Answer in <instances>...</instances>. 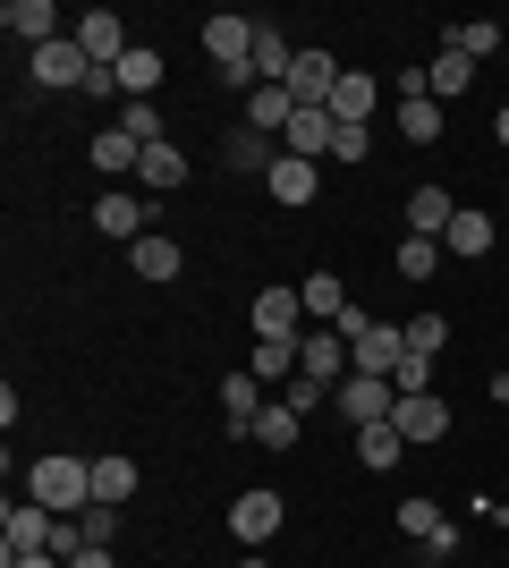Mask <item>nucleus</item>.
I'll list each match as a JSON object with an SVG mask.
<instances>
[{
	"label": "nucleus",
	"mask_w": 509,
	"mask_h": 568,
	"mask_svg": "<svg viewBox=\"0 0 509 568\" xmlns=\"http://www.w3.org/2000/svg\"><path fill=\"white\" fill-rule=\"evenodd\" d=\"M153 85H162V51L136 43V51L120 60V94H128V102H153Z\"/></svg>",
	"instance_id": "obj_25"
},
{
	"label": "nucleus",
	"mask_w": 509,
	"mask_h": 568,
	"mask_svg": "<svg viewBox=\"0 0 509 568\" xmlns=\"http://www.w3.org/2000/svg\"><path fill=\"white\" fill-rule=\"evenodd\" d=\"M204 51H213L221 77H238L246 60H255V18H230V9H213L204 18Z\"/></svg>",
	"instance_id": "obj_5"
},
{
	"label": "nucleus",
	"mask_w": 509,
	"mask_h": 568,
	"mask_svg": "<svg viewBox=\"0 0 509 568\" xmlns=\"http://www.w3.org/2000/svg\"><path fill=\"white\" fill-rule=\"evenodd\" d=\"M281 518H289V500H281V493H264V484L230 500V535H238L246 551H264L272 535H281Z\"/></svg>",
	"instance_id": "obj_3"
},
{
	"label": "nucleus",
	"mask_w": 509,
	"mask_h": 568,
	"mask_svg": "<svg viewBox=\"0 0 509 568\" xmlns=\"http://www.w3.org/2000/svg\"><path fill=\"white\" fill-rule=\"evenodd\" d=\"M399 450H408V442H399V425H365V433H357V467H374V475L399 467Z\"/></svg>",
	"instance_id": "obj_30"
},
{
	"label": "nucleus",
	"mask_w": 509,
	"mask_h": 568,
	"mask_svg": "<svg viewBox=\"0 0 509 568\" xmlns=\"http://www.w3.org/2000/svg\"><path fill=\"white\" fill-rule=\"evenodd\" d=\"M492 237H501V230H492V213L459 204V221L441 230V255H467V263H476V255H492Z\"/></svg>",
	"instance_id": "obj_22"
},
{
	"label": "nucleus",
	"mask_w": 509,
	"mask_h": 568,
	"mask_svg": "<svg viewBox=\"0 0 509 568\" xmlns=\"http://www.w3.org/2000/svg\"><path fill=\"white\" fill-rule=\"evenodd\" d=\"M434 526H441V509H434V500H399V535H416V544H425Z\"/></svg>",
	"instance_id": "obj_38"
},
{
	"label": "nucleus",
	"mask_w": 509,
	"mask_h": 568,
	"mask_svg": "<svg viewBox=\"0 0 509 568\" xmlns=\"http://www.w3.org/2000/svg\"><path fill=\"white\" fill-rule=\"evenodd\" d=\"M264 382H255V374H246V365H238V374H221V425H230V433H246V442H255V416H264Z\"/></svg>",
	"instance_id": "obj_10"
},
{
	"label": "nucleus",
	"mask_w": 509,
	"mask_h": 568,
	"mask_svg": "<svg viewBox=\"0 0 509 568\" xmlns=\"http://www.w3.org/2000/svg\"><path fill=\"white\" fill-rule=\"evenodd\" d=\"M120 136L128 144H162V111H153V102H120Z\"/></svg>",
	"instance_id": "obj_36"
},
{
	"label": "nucleus",
	"mask_w": 509,
	"mask_h": 568,
	"mask_svg": "<svg viewBox=\"0 0 509 568\" xmlns=\"http://www.w3.org/2000/svg\"><path fill=\"white\" fill-rule=\"evenodd\" d=\"M0 26H9V34H18L26 51L60 43V9H51V0H9V9H0Z\"/></svg>",
	"instance_id": "obj_13"
},
{
	"label": "nucleus",
	"mask_w": 509,
	"mask_h": 568,
	"mask_svg": "<svg viewBox=\"0 0 509 568\" xmlns=\"http://www.w3.org/2000/svg\"><path fill=\"white\" fill-rule=\"evenodd\" d=\"M246 374H255V382H297V339H255Z\"/></svg>",
	"instance_id": "obj_29"
},
{
	"label": "nucleus",
	"mask_w": 509,
	"mask_h": 568,
	"mask_svg": "<svg viewBox=\"0 0 509 568\" xmlns=\"http://www.w3.org/2000/svg\"><path fill=\"white\" fill-rule=\"evenodd\" d=\"M297 297H306V314H315L323 332L348 314V288H339V272H306V288H297Z\"/></svg>",
	"instance_id": "obj_26"
},
{
	"label": "nucleus",
	"mask_w": 509,
	"mask_h": 568,
	"mask_svg": "<svg viewBox=\"0 0 509 568\" xmlns=\"http://www.w3.org/2000/svg\"><path fill=\"white\" fill-rule=\"evenodd\" d=\"M390 425H399V442H441V433H450V407H441L434 390H408V399L390 407Z\"/></svg>",
	"instance_id": "obj_12"
},
{
	"label": "nucleus",
	"mask_w": 509,
	"mask_h": 568,
	"mask_svg": "<svg viewBox=\"0 0 509 568\" xmlns=\"http://www.w3.org/2000/svg\"><path fill=\"white\" fill-rule=\"evenodd\" d=\"M77 43H85V60H94V69H120L128 51H136L120 9H85V18H77Z\"/></svg>",
	"instance_id": "obj_6"
},
{
	"label": "nucleus",
	"mask_w": 509,
	"mask_h": 568,
	"mask_svg": "<svg viewBox=\"0 0 509 568\" xmlns=\"http://www.w3.org/2000/svg\"><path fill=\"white\" fill-rule=\"evenodd\" d=\"M85 162H94V170H136V162H145V144H128L120 128H102V136L85 144Z\"/></svg>",
	"instance_id": "obj_35"
},
{
	"label": "nucleus",
	"mask_w": 509,
	"mask_h": 568,
	"mask_svg": "<svg viewBox=\"0 0 509 568\" xmlns=\"http://www.w3.org/2000/svg\"><path fill=\"white\" fill-rule=\"evenodd\" d=\"M69 568H120V560H111V544H85V551H77Z\"/></svg>",
	"instance_id": "obj_42"
},
{
	"label": "nucleus",
	"mask_w": 509,
	"mask_h": 568,
	"mask_svg": "<svg viewBox=\"0 0 509 568\" xmlns=\"http://www.w3.org/2000/svg\"><path fill=\"white\" fill-rule=\"evenodd\" d=\"M255 339H306V297L297 288H264L255 297Z\"/></svg>",
	"instance_id": "obj_11"
},
{
	"label": "nucleus",
	"mask_w": 509,
	"mask_h": 568,
	"mask_svg": "<svg viewBox=\"0 0 509 568\" xmlns=\"http://www.w3.org/2000/svg\"><path fill=\"white\" fill-rule=\"evenodd\" d=\"M399 136H408V144H441V102L434 94L399 102Z\"/></svg>",
	"instance_id": "obj_32"
},
{
	"label": "nucleus",
	"mask_w": 509,
	"mask_h": 568,
	"mask_svg": "<svg viewBox=\"0 0 509 568\" xmlns=\"http://www.w3.org/2000/svg\"><path fill=\"white\" fill-rule=\"evenodd\" d=\"M264 187H272V204H289V213H297V204H315V195H323V170H315V162H297V153H281Z\"/></svg>",
	"instance_id": "obj_14"
},
{
	"label": "nucleus",
	"mask_w": 509,
	"mask_h": 568,
	"mask_svg": "<svg viewBox=\"0 0 509 568\" xmlns=\"http://www.w3.org/2000/svg\"><path fill=\"white\" fill-rule=\"evenodd\" d=\"M390 263H399V281H434V272H441V237H399V255H390Z\"/></svg>",
	"instance_id": "obj_33"
},
{
	"label": "nucleus",
	"mask_w": 509,
	"mask_h": 568,
	"mask_svg": "<svg viewBox=\"0 0 509 568\" xmlns=\"http://www.w3.org/2000/svg\"><path fill=\"white\" fill-rule=\"evenodd\" d=\"M145 221H153V213H145V195H102V204H94V230H102V237H120V246L153 237Z\"/></svg>",
	"instance_id": "obj_16"
},
{
	"label": "nucleus",
	"mask_w": 509,
	"mask_h": 568,
	"mask_svg": "<svg viewBox=\"0 0 509 568\" xmlns=\"http://www.w3.org/2000/svg\"><path fill=\"white\" fill-rule=\"evenodd\" d=\"M26 500H43L51 518H77V509H94V458H69V450L34 458V475H26Z\"/></svg>",
	"instance_id": "obj_1"
},
{
	"label": "nucleus",
	"mask_w": 509,
	"mask_h": 568,
	"mask_svg": "<svg viewBox=\"0 0 509 568\" xmlns=\"http://www.w3.org/2000/svg\"><path fill=\"white\" fill-rule=\"evenodd\" d=\"M272 136H255V128H230V144H221V170H246V179H272Z\"/></svg>",
	"instance_id": "obj_24"
},
{
	"label": "nucleus",
	"mask_w": 509,
	"mask_h": 568,
	"mask_svg": "<svg viewBox=\"0 0 509 568\" xmlns=\"http://www.w3.org/2000/svg\"><path fill=\"white\" fill-rule=\"evenodd\" d=\"M425 85H434V102H441V94H467V85H476V60L441 43V51H434V69H425Z\"/></svg>",
	"instance_id": "obj_28"
},
{
	"label": "nucleus",
	"mask_w": 509,
	"mask_h": 568,
	"mask_svg": "<svg viewBox=\"0 0 509 568\" xmlns=\"http://www.w3.org/2000/svg\"><path fill=\"white\" fill-rule=\"evenodd\" d=\"M136 187L145 195H170V187H187V153H179V144H145V162H136Z\"/></svg>",
	"instance_id": "obj_20"
},
{
	"label": "nucleus",
	"mask_w": 509,
	"mask_h": 568,
	"mask_svg": "<svg viewBox=\"0 0 509 568\" xmlns=\"http://www.w3.org/2000/svg\"><path fill=\"white\" fill-rule=\"evenodd\" d=\"M332 144H339V119L323 111V102H297L289 144H281V153H297V162H332Z\"/></svg>",
	"instance_id": "obj_8"
},
{
	"label": "nucleus",
	"mask_w": 509,
	"mask_h": 568,
	"mask_svg": "<svg viewBox=\"0 0 509 568\" xmlns=\"http://www.w3.org/2000/svg\"><path fill=\"white\" fill-rule=\"evenodd\" d=\"M450 221H459V204H450V187H434V179H425V187L408 195V237H441V230H450Z\"/></svg>",
	"instance_id": "obj_23"
},
{
	"label": "nucleus",
	"mask_w": 509,
	"mask_h": 568,
	"mask_svg": "<svg viewBox=\"0 0 509 568\" xmlns=\"http://www.w3.org/2000/svg\"><path fill=\"white\" fill-rule=\"evenodd\" d=\"M297 374H315L323 390H339V382L357 374V356H348L339 332H306V339H297Z\"/></svg>",
	"instance_id": "obj_7"
},
{
	"label": "nucleus",
	"mask_w": 509,
	"mask_h": 568,
	"mask_svg": "<svg viewBox=\"0 0 509 568\" xmlns=\"http://www.w3.org/2000/svg\"><path fill=\"white\" fill-rule=\"evenodd\" d=\"M281 399H289V407H297V416H306V407H323V399H332V390H323V382H315V374H297V382H281Z\"/></svg>",
	"instance_id": "obj_40"
},
{
	"label": "nucleus",
	"mask_w": 509,
	"mask_h": 568,
	"mask_svg": "<svg viewBox=\"0 0 509 568\" xmlns=\"http://www.w3.org/2000/svg\"><path fill=\"white\" fill-rule=\"evenodd\" d=\"M348 356H357V374H383V382H390L399 365H408V332H399V323H365Z\"/></svg>",
	"instance_id": "obj_9"
},
{
	"label": "nucleus",
	"mask_w": 509,
	"mask_h": 568,
	"mask_svg": "<svg viewBox=\"0 0 509 568\" xmlns=\"http://www.w3.org/2000/svg\"><path fill=\"white\" fill-rule=\"evenodd\" d=\"M94 500L102 509H128L136 500V458H94Z\"/></svg>",
	"instance_id": "obj_27"
},
{
	"label": "nucleus",
	"mask_w": 509,
	"mask_h": 568,
	"mask_svg": "<svg viewBox=\"0 0 509 568\" xmlns=\"http://www.w3.org/2000/svg\"><path fill=\"white\" fill-rule=\"evenodd\" d=\"M374 102H383V85H374L365 69H348V77L332 85V102H323V111H332L339 128H365V119H374Z\"/></svg>",
	"instance_id": "obj_15"
},
{
	"label": "nucleus",
	"mask_w": 509,
	"mask_h": 568,
	"mask_svg": "<svg viewBox=\"0 0 509 568\" xmlns=\"http://www.w3.org/2000/svg\"><path fill=\"white\" fill-rule=\"evenodd\" d=\"M332 407L348 416V433H365V425H390V407H399V390H390L383 374H348L332 390Z\"/></svg>",
	"instance_id": "obj_2"
},
{
	"label": "nucleus",
	"mask_w": 509,
	"mask_h": 568,
	"mask_svg": "<svg viewBox=\"0 0 509 568\" xmlns=\"http://www.w3.org/2000/svg\"><path fill=\"white\" fill-rule=\"evenodd\" d=\"M0 568H69L60 551H0Z\"/></svg>",
	"instance_id": "obj_41"
},
{
	"label": "nucleus",
	"mask_w": 509,
	"mask_h": 568,
	"mask_svg": "<svg viewBox=\"0 0 509 568\" xmlns=\"http://www.w3.org/2000/svg\"><path fill=\"white\" fill-rule=\"evenodd\" d=\"M450 51H467V60H492V51H501V26H450Z\"/></svg>",
	"instance_id": "obj_37"
},
{
	"label": "nucleus",
	"mask_w": 509,
	"mask_h": 568,
	"mask_svg": "<svg viewBox=\"0 0 509 568\" xmlns=\"http://www.w3.org/2000/svg\"><path fill=\"white\" fill-rule=\"evenodd\" d=\"M289 119H297L289 85H255V94H246V128H255V136H289Z\"/></svg>",
	"instance_id": "obj_18"
},
{
	"label": "nucleus",
	"mask_w": 509,
	"mask_h": 568,
	"mask_svg": "<svg viewBox=\"0 0 509 568\" xmlns=\"http://www.w3.org/2000/svg\"><path fill=\"white\" fill-rule=\"evenodd\" d=\"M492 136H501V144H509V94H501V111H492Z\"/></svg>",
	"instance_id": "obj_43"
},
{
	"label": "nucleus",
	"mask_w": 509,
	"mask_h": 568,
	"mask_svg": "<svg viewBox=\"0 0 509 568\" xmlns=\"http://www.w3.org/2000/svg\"><path fill=\"white\" fill-rule=\"evenodd\" d=\"M339 77H348V69H339L332 51H297V69H289V94H297V102H332V85H339Z\"/></svg>",
	"instance_id": "obj_21"
},
{
	"label": "nucleus",
	"mask_w": 509,
	"mask_h": 568,
	"mask_svg": "<svg viewBox=\"0 0 509 568\" xmlns=\"http://www.w3.org/2000/svg\"><path fill=\"white\" fill-rule=\"evenodd\" d=\"M85 77H94V60H85V43H77V34H60V43H43L34 51V85H43V94H85Z\"/></svg>",
	"instance_id": "obj_4"
},
{
	"label": "nucleus",
	"mask_w": 509,
	"mask_h": 568,
	"mask_svg": "<svg viewBox=\"0 0 509 568\" xmlns=\"http://www.w3.org/2000/svg\"><path fill=\"white\" fill-rule=\"evenodd\" d=\"M128 263H136V281H153V288L187 272V255H179V237H162V230H153V237H136V246H128Z\"/></svg>",
	"instance_id": "obj_17"
},
{
	"label": "nucleus",
	"mask_w": 509,
	"mask_h": 568,
	"mask_svg": "<svg viewBox=\"0 0 509 568\" xmlns=\"http://www.w3.org/2000/svg\"><path fill=\"white\" fill-rule=\"evenodd\" d=\"M60 518H51L43 500H9V551H51Z\"/></svg>",
	"instance_id": "obj_19"
},
{
	"label": "nucleus",
	"mask_w": 509,
	"mask_h": 568,
	"mask_svg": "<svg viewBox=\"0 0 509 568\" xmlns=\"http://www.w3.org/2000/svg\"><path fill=\"white\" fill-rule=\"evenodd\" d=\"M77 526H85V544H111V535H120V509L94 500V509H77Z\"/></svg>",
	"instance_id": "obj_39"
},
{
	"label": "nucleus",
	"mask_w": 509,
	"mask_h": 568,
	"mask_svg": "<svg viewBox=\"0 0 509 568\" xmlns=\"http://www.w3.org/2000/svg\"><path fill=\"white\" fill-rule=\"evenodd\" d=\"M297 425H306V416H297L289 399H272L264 416H255V442H264V450H289V442H297Z\"/></svg>",
	"instance_id": "obj_34"
},
{
	"label": "nucleus",
	"mask_w": 509,
	"mask_h": 568,
	"mask_svg": "<svg viewBox=\"0 0 509 568\" xmlns=\"http://www.w3.org/2000/svg\"><path fill=\"white\" fill-rule=\"evenodd\" d=\"M238 568H272V560H264V551H246V560H238Z\"/></svg>",
	"instance_id": "obj_44"
},
{
	"label": "nucleus",
	"mask_w": 509,
	"mask_h": 568,
	"mask_svg": "<svg viewBox=\"0 0 509 568\" xmlns=\"http://www.w3.org/2000/svg\"><path fill=\"white\" fill-rule=\"evenodd\" d=\"M399 332H408V356H425V365H434V356L450 348V323H441L434 306H425V314H408V323H399Z\"/></svg>",
	"instance_id": "obj_31"
}]
</instances>
